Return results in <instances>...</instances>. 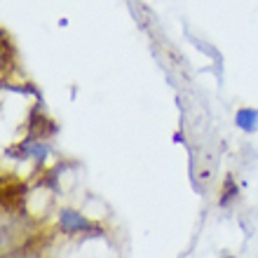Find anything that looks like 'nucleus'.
<instances>
[{"instance_id": "1", "label": "nucleus", "mask_w": 258, "mask_h": 258, "mask_svg": "<svg viewBox=\"0 0 258 258\" xmlns=\"http://www.w3.org/2000/svg\"><path fill=\"white\" fill-rule=\"evenodd\" d=\"M59 225L66 235H92V232H99V225L92 223L89 218H85L80 211L75 209H61L59 211Z\"/></svg>"}, {"instance_id": "2", "label": "nucleus", "mask_w": 258, "mask_h": 258, "mask_svg": "<svg viewBox=\"0 0 258 258\" xmlns=\"http://www.w3.org/2000/svg\"><path fill=\"white\" fill-rule=\"evenodd\" d=\"M235 124H237L242 132H246V134L256 132V129H258V110L256 108H249V106L237 108V113H235Z\"/></svg>"}, {"instance_id": "3", "label": "nucleus", "mask_w": 258, "mask_h": 258, "mask_svg": "<svg viewBox=\"0 0 258 258\" xmlns=\"http://www.w3.org/2000/svg\"><path fill=\"white\" fill-rule=\"evenodd\" d=\"M235 197H237V185H235V178L228 176L223 183V192H221V202L218 204H221V207H228Z\"/></svg>"}, {"instance_id": "4", "label": "nucleus", "mask_w": 258, "mask_h": 258, "mask_svg": "<svg viewBox=\"0 0 258 258\" xmlns=\"http://www.w3.org/2000/svg\"><path fill=\"white\" fill-rule=\"evenodd\" d=\"M225 258H235V256H225Z\"/></svg>"}]
</instances>
